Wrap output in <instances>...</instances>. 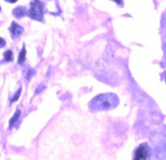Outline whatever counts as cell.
<instances>
[{
    "instance_id": "obj_10",
    "label": "cell",
    "mask_w": 166,
    "mask_h": 160,
    "mask_svg": "<svg viewBox=\"0 0 166 160\" xmlns=\"http://www.w3.org/2000/svg\"><path fill=\"white\" fill-rule=\"evenodd\" d=\"M6 1H9V2H12V3H14V2H16L17 0H6Z\"/></svg>"
},
{
    "instance_id": "obj_13",
    "label": "cell",
    "mask_w": 166,
    "mask_h": 160,
    "mask_svg": "<svg viewBox=\"0 0 166 160\" xmlns=\"http://www.w3.org/2000/svg\"><path fill=\"white\" fill-rule=\"evenodd\" d=\"M0 9H1V7H0Z\"/></svg>"
},
{
    "instance_id": "obj_12",
    "label": "cell",
    "mask_w": 166,
    "mask_h": 160,
    "mask_svg": "<svg viewBox=\"0 0 166 160\" xmlns=\"http://www.w3.org/2000/svg\"><path fill=\"white\" fill-rule=\"evenodd\" d=\"M165 81H166V77H165Z\"/></svg>"
},
{
    "instance_id": "obj_4",
    "label": "cell",
    "mask_w": 166,
    "mask_h": 160,
    "mask_svg": "<svg viewBox=\"0 0 166 160\" xmlns=\"http://www.w3.org/2000/svg\"><path fill=\"white\" fill-rule=\"evenodd\" d=\"M22 32H23V29H22L20 25H18L16 22H13V23H12L11 33L14 37H18L19 35H21Z\"/></svg>"
},
{
    "instance_id": "obj_2",
    "label": "cell",
    "mask_w": 166,
    "mask_h": 160,
    "mask_svg": "<svg viewBox=\"0 0 166 160\" xmlns=\"http://www.w3.org/2000/svg\"><path fill=\"white\" fill-rule=\"evenodd\" d=\"M43 13H44L43 3L40 1H38V0H34L31 3L28 15L31 18L35 19V20H41L43 19Z\"/></svg>"
},
{
    "instance_id": "obj_5",
    "label": "cell",
    "mask_w": 166,
    "mask_h": 160,
    "mask_svg": "<svg viewBox=\"0 0 166 160\" xmlns=\"http://www.w3.org/2000/svg\"><path fill=\"white\" fill-rule=\"evenodd\" d=\"M26 60V48H22L21 52L19 53V56H18V63L19 64H22Z\"/></svg>"
},
{
    "instance_id": "obj_3",
    "label": "cell",
    "mask_w": 166,
    "mask_h": 160,
    "mask_svg": "<svg viewBox=\"0 0 166 160\" xmlns=\"http://www.w3.org/2000/svg\"><path fill=\"white\" fill-rule=\"evenodd\" d=\"M150 158V151L147 144H142L137 149L135 154L133 160H149Z\"/></svg>"
},
{
    "instance_id": "obj_11",
    "label": "cell",
    "mask_w": 166,
    "mask_h": 160,
    "mask_svg": "<svg viewBox=\"0 0 166 160\" xmlns=\"http://www.w3.org/2000/svg\"><path fill=\"white\" fill-rule=\"evenodd\" d=\"M116 2H121V0H115Z\"/></svg>"
},
{
    "instance_id": "obj_6",
    "label": "cell",
    "mask_w": 166,
    "mask_h": 160,
    "mask_svg": "<svg viewBox=\"0 0 166 160\" xmlns=\"http://www.w3.org/2000/svg\"><path fill=\"white\" fill-rule=\"evenodd\" d=\"M19 116H20V111L17 110V111H16V113H15V115H14L13 117H12V119L10 120V127H13L15 122L17 121V119H18V117H19Z\"/></svg>"
},
{
    "instance_id": "obj_9",
    "label": "cell",
    "mask_w": 166,
    "mask_h": 160,
    "mask_svg": "<svg viewBox=\"0 0 166 160\" xmlns=\"http://www.w3.org/2000/svg\"><path fill=\"white\" fill-rule=\"evenodd\" d=\"M6 44V41L3 40L2 38H0V46H2V45H4Z\"/></svg>"
},
{
    "instance_id": "obj_1",
    "label": "cell",
    "mask_w": 166,
    "mask_h": 160,
    "mask_svg": "<svg viewBox=\"0 0 166 160\" xmlns=\"http://www.w3.org/2000/svg\"><path fill=\"white\" fill-rule=\"evenodd\" d=\"M118 98L114 94H102L96 96L90 102V110L93 112L113 109L118 105Z\"/></svg>"
},
{
    "instance_id": "obj_8",
    "label": "cell",
    "mask_w": 166,
    "mask_h": 160,
    "mask_svg": "<svg viewBox=\"0 0 166 160\" xmlns=\"http://www.w3.org/2000/svg\"><path fill=\"white\" fill-rule=\"evenodd\" d=\"M20 93H21V88H19L18 91H17V93L14 95V97L12 98V101H16L17 99L19 98V96H20Z\"/></svg>"
},
{
    "instance_id": "obj_7",
    "label": "cell",
    "mask_w": 166,
    "mask_h": 160,
    "mask_svg": "<svg viewBox=\"0 0 166 160\" xmlns=\"http://www.w3.org/2000/svg\"><path fill=\"white\" fill-rule=\"evenodd\" d=\"M4 58H6V61H12V60H13V53H12L11 50L6 51V53H4Z\"/></svg>"
}]
</instances>
